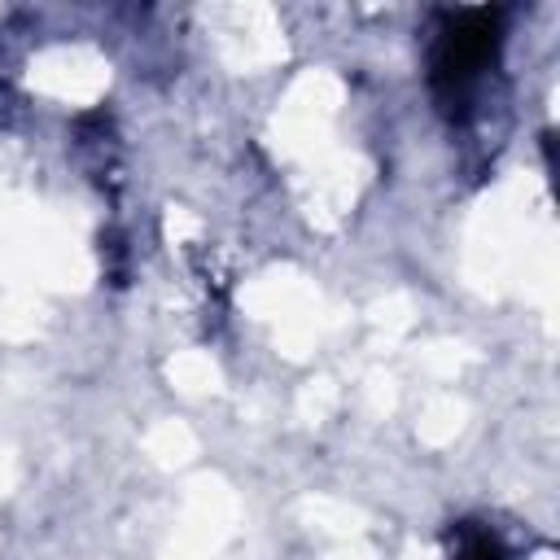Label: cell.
I'll return each mask as SVG.
<instances>
[{
	"instance_id": "cell-1",
	"label": "cell",
	"mask_w": 560,
	"mask_h": 560,
	"mask_svg": "<svg viewBox=\"0 0 560 560\" xmlns=\"http://www.w3.org/2000/svg\"><path fill=\"white\" fill-rule=\"evenodd\" d=\"M499 48V13L494 9H472L464 18H455V26L442 35L438 52H433V88L442 101H459L468 92V83L477 79V70L494 57Z\"/></svg>"
},
{
	"instance_id": "cell-2",
	"label": "cell",
	"mask_w": 560,
	"mask_h": 560,
	"mask_svg": "<svg viewBox=\"0 0 560 560\" xmlns=\"http://www.w3.org/2000/svg\"><path fill=\"white\" fill-rule=\"evenodd\" d=\"M459 560H503V551H499V542H494V538L472 534V538L459 547Z\"/></svg>"
}]
</instances>
